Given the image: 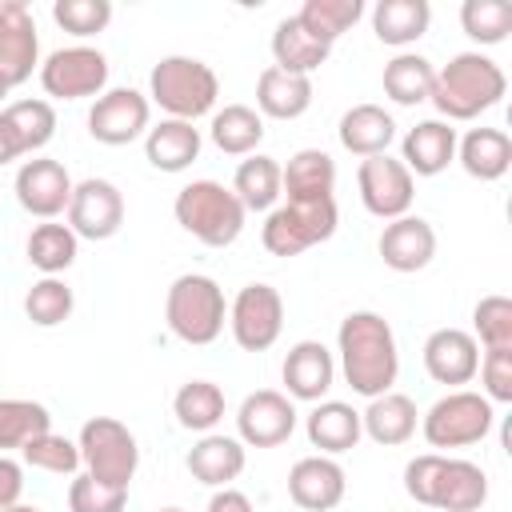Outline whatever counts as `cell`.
Listing matches in <instances>:
<instances>
[{
  "label": "cell",
  "instance_id": "52",
  "mask_svg": "<svg viewBox=\"0 0 512 512\" xmlns=\"http://www.w3.org/2000/svg\"><path fill=\"white\" fill-rule=\"evenodd\" d=\"M4 96H8V84H4V80H0V100H4Z\"/></svg>",
  "mask_w": 512,
  "mask_h": 512
},
{
  "label": "cell",
  "instance_id": "38",
  "mask_svg": "<svg viewBox=\"0 0 512 512\" xmlns=\"http://www.w3.org/2000/svg\"><path fill=\"white\" fill-rule=\"evenodd\" d=\"M360 16H364V4L360 0H304V8L296 12V20L304 24V32L316 36L324 48H332Z\"/></svg>",
  "mask_w": 512,
  "mask_h": 512
},
{
  "label": "cell",
  "instance_id": "4",
  "mask_svg": "<svg viewBox=\"0 0 512 512\" xmlns=\"http://www.w3.org/2000/svg\"><path fill=\"white\" fill-rule=\"evenodd\" d=\"M148 96L168 112V120H200L216 108L220 80L196 56H164L148 76Z\"/></svg>",
  "mask_w": 512,
  "mask_h": 512
},
{
  "label": "cell",
  "instance_id": "49",
  "mask_svg": "<svg viewBox=\"0 0 512 512\" xmlns=\"http://www.w3.org/2000/svg\"><path fill=\"white\" fill-rule=\"evenodd\" d=\"M204 512H252V500L240 488H220V492H212Z\"/></svg>",
  "mask_w": 512,
  "mask_h": 512
},
{
  "label": "cell",
  "instance_id": "5",
  "mask_svg": "<svg viewBox=\"0 0 512 512\" xmlns=\"http://www.w3.org/2000/svg\"><path fill=\"white\" fill-rule=\"evenodd\" d=\"M164 320H168L176 340L212 344L224 332V320H228L224 288L212 276H200V272L176 276L172 288H168V300H164Z\"/></svg>",
  "mask_w": 512,
  "mask_h": 512
},
{
  "label": "cell",
  "instance_id": "14",
  "mask_svg": "<svg viewBox=\"0 0 512 512\" xmlns=\"http://www.w3.org/2000/svg\"><path fill=\"white\" fill-rule=\"evenodd\" d=\"M36 68H40V36L32 8L24 0H0V80L16 88Z\"/></svg>",
  "mask_w": 512,
  "mask_h": 512
},
{
  "label": "cell",
  "instance_id": "11",
  "mask_svg": "<svg viewBox=\"0 0 512 512\" xmlns=\"http://www.w3.org/2000/svg\"><path fill=\"white\" fill-rule=\"evenodd\" d=\"M356 184H360V200H364V208H368L372 216H380V220L408 216L412 196H416V180H412V172H408L400 160H392L388 152L360 160Z\"/></svg>",
  "mask_w": 512,
  "mask_h": 512
},
{
  "label": "cell",
  "instance_id": "2",
  "mask_svg": "<svg viewBox=\"0 0 512 512\" xmlns=\"http://www.w3.org/2000/svg\"><path fill=\"white\" fill-rule=\"evenodd\" d=\"M508 80L500 72V64L484 52H460L452 56L444 68H436V80H432V104L436 112L448 120H476L480 112L496 108L500 96H504Z\"/></svg>",
  "mask_w": 512,
  "mask_h": 512
},
{
  "label": "cell",
  "instance_id": "42",
  "mask_svg": "<svg viewBox=\"0 0 512 512\" xmlns=\"http://www.w3.org/2000/svg\"><path fill=\"white\" fill-rule=\"evenodd\" d=\"M460 28L476 44H500L512 32V4L508 0H464L460 4Z\"/></svg>",
  "mask_w": 512,
  "mask_h": 512
},
{
  "label": "cell",
  "instance_id": "41",
  "mask_svg": "<svg viewBox=\"0 0 512 512\" xmlns=\"http://www.w3.org/2000/svg\"><path fill=\"white\" fill-rule=\"evenodd\" d=\"M72 288L60 280V276H40L28 296H24V316L36 324V328H56L72 316Z\"/></svg>",
  "mask_w": 512,
  "mask_h": 512
},
{
  "label": "cell",
  "instance_id": "7",
  "mask_svg": "<svg viewBox=\"0 0 512 512\" xmlns=\"http://www.w3.org/2000/svg\"><path fill=\"white\" fill-rule=\"evenodd\" d=\"M80 464L92 480L100 484H112V488H128L132 476H136V464H140V448H136V436L112 420V416H92L84 428H80Z\"/></svg>",
  "mask_w": 512,
  "mask_h": 512
},
{
  "label": "cell",
  "instance_id": "29",
  "mask_svg": "<svg viewBox=\"0 0 512 512\" xmlns=\"http://www.w3.org/2000/svg\"><path fill=\"white\" fill-rule=\"evenodd\" d=\"M456 160L472 180H500L512 168V140L500 128H472L456 140Z\"/></svg>",
  "mask_w": 512,
  "mask_h": 512
},
{
  "label": "cell",
  "instance_id": "36",
  "mask_svg": "<svg viewBox=\"0 0 512 512\" xmlns=\"http://www.w3.org/2000/svg\"><path fill=\"white\" fill-rule=\"evenodd\" d=\"M172 412L188 432H212L224 420V392L212 380H188L172 396Z\"/></svg>",
  "mask_w": 512,
  "mask_h": 512
},
{
  "label": "cell",
  "instance_id": "26",
  "mask_svg": "<svg viewBox=\"0 0 512 512\" xmlns=\"http://www.w3.org/2000/svg\"><path fill=\"white\" fill-rule=\"evenodd\" d=\"M256 108L260 116H272V120L304 116L312 108V76H296V72L268 64L256 80Z\"/></svg>",
  "mask_w": 512,
  "mask_h": 512
},
{
  "label": "cell",
  "instance_id": "18",
  "mask_svg": "<svg viewBox=\"0 0 512 512\" xmlns=\"http://www.w3.org/2000/svg\"><path fill=\"white\" fill-rule=\"evenodd\" d=\"M280 376H284V388H288L284 396L288 400L320 404L328 396L332 380H336V360H332V352L320 340H300V344L288 348Z\"/></svg>",
  "mask_w": 512,
  "mask_h": 512
},
{
  "label": "cell",
  "instance_id": "39",
  "mask_svg": "<svg viewBox=\"0 0 512 512\" xmlns=\"http://www.w3.org/2000/svg\"><path fill=\"white\" fill-rule=\"evenodd\" d=\"M52 428V416L44 404L36 400H0V456L8 448H24L32 436L48 432Z\"/></svg>",
  "mask_w": 512,
  "mask_h": 512
},
{
  "label": "cell",
  "instance_id": "13",
  "mask_svg": "<svg viewBox=\"0 0 512 512\" xmlns=\"http://www.w3.org/2000/svg\"><path fill=\"white\" fill-rule=\"evenodd\" d=\"M72 176L60 160H48V156H36V160H24L16 180H12V192H16V204L28 212V216H40V220H56L60 212H68V200H72Z\"/></svg>",
  "mask_w": 512,
  "mask_h": 512
},
{
  "label": "cell",
  "instance_id": "31",
  "mask_svg": "<svg viewBox=\"0 0 512 512\" xmlns=\"http://www.w3.org/2000/svg\"><path fill=\"white\" fill-rule=\"evenodd\" d=\"M432 24V4L428 0H380L372 8V28L380 44L404 48L416 44Z\"/></svg>",
  "mask_w": 512,
  "mask_h": 512
},
{
  "label": "cell",
  "instance_id": "47",
  "mask_svg": "<svg viewBox=\"0 0 512 512\" xmlns=\"http://www.w3.org/2000/svg\"><path fill=\"white\" fill-rule=\"evenodd\" d=\"M480 384H484V400L496 404H512V348H484L480 360Z\"/></svg>",
  "mask_w": 512,
  "mask_h": 512
},
{
  "label": "cell",
  "instance_id": "16",
  "mask_svg": "<svg viewBox=\"0 0 512 512\" xmlns=\"http://www.w3.org/2000/svg\"><path fill=\"white\" fill-rule=\"evenodd\" d=\"M296 432V404L276 392V388H260L252 396H244L240 412H236V440L248 448H276Z\"/></svg>",
  "mask_w": 512,
  "mask_h": 512
},
{
  "label": "cell",
  "instance_id": "21",
  "mask_svg": "<svg viewBox=\"0 0 512 512\" xmlns=\"http://www.w3.org/2000/svg\"><path fill=\"white\" fill-rule=\"evenodd\" d=\"M344 488H348L344 468L332 456H304L288 472V496L304 512H328V508H336L344 500Z\"/></svg>",
  "mask_w": 512,
  "mask_h": 512
},
{
  "label": "cell",
  "instance_id": "17",
  "mask_svg": "<svg viewBox=\"0 0 512 512\" xmlns=\"http://www.w3.org/2000/svg\"><path fill=\"white\" fill-rule=\"evenodd\" d=\"M476 368H480V344L472 340V332H464V328H436L424 340V372L436 384L460 388V384H468L476 376Z\"/></svg>",
  "mask_w": 512,
  "mask_h": 512
},
{
  "label": "cell",
  "instance_id": "45",
  "mask_svg": "<svg viewBox=\"0 0 512 512\" xmlns=\"http://www.w3.org/2000/svg\"><path fill=\"white\" fill-rule=\"evenodd\" d=\"M52 20L72 36H96L112 20V0H56Z\"/></svg>",
  "mask_w": 512,
  "mask_h": 512
},
{
  "label": "cell",
  "instance_id": "37",
  "mask_svg": "<svg viewBox=\"0 0 512 512\" xmlns=\"http://www.w3.org/2000/svg\"><path fill=\"white\" fill-rule=\"evenodd\" d=\"M76 248H80V236H76L68 224L44 220V224H36L32 236H28V264L40 268L44 276H60L64 268H72Z\"/></svg>",
  "mask_w": 512,
  "mask_h": 512
},
{
  "label": "cell",
  "instance_id": "46",
  "mask_svg": "<svg viewBox=\"0 0 512 512\" xmlns=\"http://www.w3.org/2000/svg\"><path fill=\"white\" fill-rule=\"evenodd\" d=\"M124 504H128V488L100 484L88 472H80L68 484V512H124Z\"/></svg>",
  "mask_w": 512,
  "mask_h": 512
},
{
  "label": "cell",
  "instance_id": "50",
  "mask_svg": "<svg viewBox=\"0 0 512 512\" xmlns=\"http://www.w3.org/2000/svg\"><path fill=\"white\" fill-rule=\"evenodd\" d=\"M24 156V148H20V140H16V132H12V124L4 120V112H0V168L4 164H12V160H20Z\"/></svg>",
  "mask_w": 512,
  "mask_h": 512
},
{
  "label": "cell",
  "instance_id": "51",
  "mask_svg": "<svg viewBox=\"0 0 512 512\" xmlns=\"http://www.w3.org/2000/svg\"><path fill=\"white\" fill-rule=\"evenodd\" d=\"M8 512H40V508H32V504H12Z\"/></svg>",
  "mask_w": 512,
  "mask_h": 512
},
{
  "label": "cell",
  "instance_id": "19",
  "mask_svg": "<svg viewBox=\"0 0 512 512\" xmlns=\"http://www.w3.org/2000/svg\"><path fill=\"white\" fill-rule=\"evenodd\" d=\"M380 260L392 268V272H420L432 264L436 256V232L424 216H396L384 224L380 232Z\"/></svg>",
  "mask_w": 512,
  "mask_h": 512
},
{
  "label": "cell",
  "instance_id": "9",
  "mask_svg": "<svg viewBox=\"0 0 512 512\" xmlns=\"http://www.w3.org/2000/svg\"><path fill=\"white\" fill-rule=\"evenodd\" d=\"M228 328L244 352H264L284 332V300L272 284H244L228 308Z\"/></svg>",
  "mask_w": 512,
  "mask_h": 512
},
{
  "label": "cell",
  "instance_id": "33",
  "mask_svg": "<svg viewBox=\"0 0 512 512\" xmlns=\"http://www.w3.org/2000/svg\"><path fill=\"white\" fill-rule=\"evenodd\" d=\"M432 80H436V68L420 52H400L384 64V96L392 104H404V108L424 104L432 96Z\"/></svg>",
  "mask_w": 512,
  "mask_h": 512
},
{
  "label": "cell",
  "instance_id": "48",
  "mask_svg": "<svg viewBox=\"0 0 512 512\" xmlns=\"http://www.w3.org/2000/svg\"><path fill=\"white\" fill-rule=\"evenodd\" d=\"M24 492V468L8 456H0V512H8L12 504H20Z\"/></svg>",
  "mask_w": 512,
  "mask_h": 512
},
{
  "label": "cell",
  "instance_id": "53",
  "mask_svg": "<svg viewBox=\"0 0 512 512\" xmlns=\"http://www.w3.org/2000/svg\"><path fill=\"white\" fill-rule=\"evenodd\" d=\"M160 512H184V508H160Z\"/></svg>",
  "mask_w": 512,
  "mask_h": 512
},
{
  "label": "cell",
  "instance_id": "12",
  "mask_svg": "<svg viewBox=\"0 0 512 512\" xmlns=\"http://www.w3.org/2000/svg\"><path fill=\"white\" fill-rule=\"evenodd\" d=\"M148 120H152V104H148L144 92L108 88V92L96 96V104L88 112V132H92V140L120 148V144H132L136 136H144Z\"/></svg>",
  "mask_w": 512,
  "mask_h": 512
},
{
  "label": "cell",
  "instance_id": "8",
  "mask_svg": "<svg viewBox=\"0 0 512 512\" xmlns=\"http://www.w3.org/2000/svg\"><path fill=\"white\" fill-rule=\"evenodd\" d=\"M492 420H496L492 400H484L480 392L456 388L424 412L420 432L432 448H468V444H480L492 432Z\"/></svg>",
  "mask_w": 512,
  "mask_h": 512
},
{
  "label": "cell",
  "instance_id": "10",
  "mask_svg": "<svg viewBox=\"0 0 512 512\" xmlns=\"http://www.w3.org/2000/svg\"><path fill=\"white\" fill-rule=\"evenodd\" d=\"M40 84L48 96L56 100H84V96H100L108 84V60L100 48L88 44H72V48H56L44 64H40Z\"/></svg>",
  "mask_w": 512,
  "mask_h": 512
},
{
  "label": "cell",
  "instance_id": "1",
  "mask_svg": "<svg viewBox=\"0 0 512 512\" xmlns=\"http://www.w3.org/2000/svg\"><path fill=\"white\" fill-rule=\"evenodd\" d=\"M336 352H340V372L356 396H384L392 392L400 376V352H396V332L380 312H348L336 332Z\"/></svg>",
  "mask_w": 512,
  "mask_h": 512
},
{
  "label": "cell",
  "instance_id": "24",
  "mask_svg": "<svg viewBox=\"0 0 512 512\" xmlns=\"http://www.w3.org/2000/svg\"><path fill=\"white\" fill-rule=\"evenodd\" d=\"M304 432H308V444L320 448V456H340V452L356 448V440L364 436L360 412L352 404H344V400H320L308 412Z\"/></svg>",
  "mask_w": 512,
  "mask_h": 512
},
{
  "label": "cell",
  "instance_id": "15",
  "mask_svg": "<svg viewBox=\"0 0 512 512\" xmlns=\"http://www.w3.org/2000/svg\"><path fill=\"white\" fill-rule=\"evenodd\" d=\"M124 224V196L112 180H100V176H88L72 188V200H68V228L84 240H108L116 236Z\"/></svg>",
  "mask_w": 512,
  "mask_h": 512
},
{
  "label": "cell",
  "instance_id": "6",
  "mask_svg": "<svg viewBox=\"0 0 512 512\" xmlns=\"http://www.w3.org/2000/svg\"><path fill=\"white\" fill-rule=\"evenodd\" d=\"M340 224V208H336V196H324V200H284L268 212L264 228H260V240L272 256H300L324 240H332Z\"/></svg>",
  "mask_w": 512,
  "mask_h": 512
},
{
  "label": "cell",
  "instance_id": "30",
  "mask_svg": "<svg viewBox=\"0 0 512 512\" xmlns=\"http://www.w3.org/2000/svg\"><path fill=\"white\" fill-rule=\"evenodd\" d=\"M280 184L288 200H324L336 192V160L320 148H300L288 168H280Z\"/></svg>",
  "mask_w": 512,
  "mask_h": 512
},
{
  "label": "cell",
  "instance_id": "43",
  "mask_svg": "<svg viewBox=\"0 0 512 512\" xmlns=\"http://www.w3.org/2000/svg\"><path fill=\"white\" fill-rule=\"evenodd\" d=\"M20 456H24V464H32L40 472H52V476H76V468H80V448L68 436H56L52 428L32 436L20 448Z\"/></svg>",
  "mask_w": 512,
  "mask_h": 512
},
{
  "label": "cell",
  "instance_id": "28",
  "mask_svg": "<svg viewBox=\"0 0 512 512\" xmlns=\"http://www.w3.org/2000/svg\"><path fill=\"white\" fill-rule=\"evenodd\" d=\"M144 156L156 172H184L200 156V128L188 120H160L144 132Z\"/></svg>",
  "mask_w": 512,
  "mask_h": 512
},
{
  "label": "cell",
  "instance_id": "27",
  "mask_svg": "<svg viewBox=\"0 0 512 512\" xmlns=\"http://www.w3.org/2000/svg\"><path fill=\"white\" fill-rule=\"evenodd\" d=\"M340 144L352 152V156H380L388 152V144L396 140V120L380 108V104H352L344 116H340V128H336Z\"/></svg>",
  "mask_w": 512,
  "mask_h": 512
},
{
  "label": "cell",
  "instance_id": "20",
  "mask_svg": "<svg viewBox=\"0 0 512 512\" xmlns=\"http://www.w3.org/2000/svg\"><path fill=\"white\" fill-rule=\"evenodd\" d=\"M484 500H488V476H484V468L472 464V460L440 456L436 476H432V488H428V508H440V512H476Z\"/></svg>",
  "mask_w": 512,
  "mask_h": 512
},
{
  "label": "cell",
  "instance_id": "22",
  "mask_svg": "<svg viewBox=\"0 0 512 512\" xmlns=\"http://www.w3.org/2000/svg\"><path fill=\"white\" fill-rule=\"evenodd\" d=\"M400 164L412 176H440L456 160V128L444 120H420L400 140Z\"/></svg>",
  "mask_w": 512,
  "mask_h": 512
},
{
  "label": "cell",
  "instance_id": "34",
  "mask_svg": "<svg viewBox=\"0 0 512 512\" xmlns=\"http://www.w3.org/2000/svg\"><path fill=\"white\" fill-rule=\"evenodd\" d=\"M208 136L228 156H252L256 144L264 140V116L248 104H224L220 112H212Z\"/></svg>",
  "mask_w": 512,
  "mask_h": 512
},
{
  "label": "cell",
  "instance_id": "40",
  "mask_svg": "<svg viewBox=\"0 0 512 512\" xmlns=\"http://www.w3.org/2000/svg\"><path fill=\"white\" fill-rule=\"evenodd\" d=\"M4 120L12 124V132H16L20 148H24V156L40 152V148L56 136V112H52L48 100H16V104L4 108Z\"/></svg>",
  "mask_w": 512,
  "mask_h": 512
},
{
  "label": "cell",
  "instance_id": "32",
  "mask_svg": "<svg viewBox=\"0 0 512 512\" xmlns=\"http://www.w3.org/2000/svg\"><path fill=\"white\" fill-rule=\"evenodd\" d=\"M232 192H236V200L244 204V212H272L276 200L284 196L280 164H276L272 156L252 152L248 160H240V168H236V176H232Z\"/></svg>",
  "mask_w": 512,
  "mask_h": 512
},
{
  "label": "cell",
  "instance_id": "3",
  "mask_svg": "<svg viewBox=\"0 0 512 512\" xmlns=\"http://www.w3.org/2000/svg\"><path fill=\"white\" fill-rule=\"evenodd\" d=\"M176 224L196 236L208 248H228L236 244V236L244 232V204L236 200L232 188H224L220 180H192L176 192L172 200Z\"/></svg>",
  "mask_w": 512,
  "mask_h": 512
},
{
  "label": "cell",
  "instance_id": "44",
  "mask_svg": "<svg viewBox=\"0 0 512 512\" xmlns=\"http://www.w3.org/2000/svg\"><path fill=\"white\" fill-rule=\"evenodd\" d=\"M476 344L484 348H512V300L508 296H480L472 308Z\"/></svg>",
  "mask_w": 512,
  "mask_h": 512
},
{
  "label": "cell",
  "instance_id": "35",
  "mask_svg": "<svg viewBox=\"0 0 512 512\" xmlns=\"http://www.w3.org/2000/svg\"><path fill=\"white\" fill-rule=\"evenodd\" d=\"M328 52H332V48H324L316 36H308L296 16L280 20L276 32H272V56H276V68H284V72L312 76V72L328 60Z\"/></svg>",
  "mask_w": 512,
  "mask_h": 512
},
{
  "label": "cell",
  "instance_id": "23",
  "mask_svg": "<svg viewBox=\"0 0 512 512\" xmlns=\"http://www.w3.org/2000/svg\"><path fill=\"white\" fill-rule=\"evenodd\" d=\"M416 424H420V412H416L412 396H404V392H384V396L368 400V408L360 412L364 436L384 444V448L408 444L416 436Z\"/></svg>",
  "mask_w": 512,
  "mask_h": 512
},
{
  "label": "cell",
  "instance_id": "25",
  "mask_svg": "<svg viewBox=\"0 0 512 512\" xmlns=\"http://www.w3.org/2000/svg\"><path fill=\"white\" fill-rule=\"evenodd\" d=\"M244 464H248V452L236 436L204 432L188 452V472L208 488H228L244 472Z\"/></svg>",
  "mask_w": 512,
  "mask_h": 512
}]
</instances>
